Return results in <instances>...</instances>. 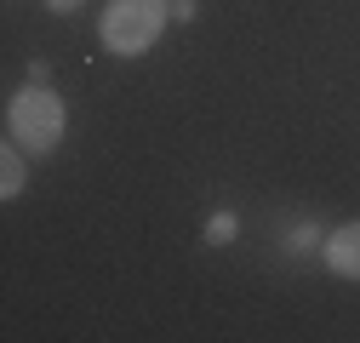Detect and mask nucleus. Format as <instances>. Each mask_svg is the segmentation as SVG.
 I'll return each instance as SVG.
<instances>
[{
	"instance_id": "nucleus-1",
	"label": "nucleus",
	"mask_w": 360,
	"mask_h": 343,
	"mask_svg": "<svg viewBox=\"0 0 360 343\" xmlns=\"http://www.w3.org/2000/svg\"><path fill=\"white\" fill-rule=\"evenodd\" d=\"M166 0H109L103 12V46L120 58H138L155 46V34L166 29Z\"/></svg>"
},
{
	"instance_id": "nucleus-2",
	"label": "nucleus",
	"mask_w": 360,
	"mask_h": 343,
	"mask_svg": "<svg viewBox=\"0 0 360 343\" xmlns=\"http://www.w3.org/2000/svg\"><path fill=\"white\" fill-rule=\"evenodd\" d=\"M6 126H12V138H18L23 149L52 155V149H58V138H63V98H58V92H46V86H29V92H18V98H12Z\"/></svg>"
},
{
	"instance_id": "nucleus-3",
	"label": "nucleus",
	"mask_w": 360,
	"mask_h": 343,
	"mask_svg": "<svg viewBox=\"0 0 360 343\" xmlns=\"http://www.w3.org/2000/svg\"><path fill=\"white\" fill-rule=\"evenodd\" d=\"M326 264L349 280H360V224H343L332 240H326Z\"/></svg>"
},
{
	"instance_id": "nucleus-4",
	"label": "nucleus",
	"mask_w": 360,
	"mask_h": 343,
	"mask_svg": "<svg viewBox=\"0 0 360 343\" xmlns=\"http://www.w3.org/2000/svg\"><path fill=\"white\" fill-rule=\"evenodd\" d=\"M0 195H23V155L18 149H6V155H0Z\"/></svg>"
},
{
	"instance_id": "nucleus-5",
	"label": "nucleus",
	"mask_w": 360,
	"mask_h": 343,
	"mask_svg": "<svg viewBox=\"0 0 360 343\" xmlns=\"http://www.w3.org/2000/svg\"><path fill=\"white\" fill-rule=\"evenodd\" d=\"M235 229H240V224H235V212H217V218L206 224V240H212V246H229Z\"/></svg>"
},
{
	"instance_id": "nucleus-6",
	"label": "nucleus",
	"mask_w": 360,
	"mask_h": 343,
	"mask_svg": "<svg viewBox=\"0 0 360 343\" xmlns=\"http://www.w3.org/2000/svg\"><path fill=\"white\" fill-rule=\"evenodd\" d=\"M314 240H321V229H314V224H309V229H292V252H303V246H314Z\"/></svg>"
},
{
	"instance_id": "nucleus-7",
	"label": "nucleus",
	"mask_w": 360,
	"mask_h": 343,
	"mask_svg": "<svg viewBox=\"0 0 360 343\" xmlns=\"http://www.w3.org/2000/svg\"><path fill=\"white\" fill-rule=\"evenodd\" d=\"M172 18H177V23H189V18H195V0H172Z\"/></svg>"
},
{
	"instance_id": "nucleus-8",
	"label": "nucleus",
	"mask_w": 360,
	"mask_h": 343,
	"mask_svg": "<svg viewBox=\"0 0 360 343\" xmlns=\"http://www.w3.org/2000/svg\"><path fill=\"white\" fill-rule=\"evenodd\" d=\"M52 12H80V0H46Z\"/></svg>"
}]
</instances>
